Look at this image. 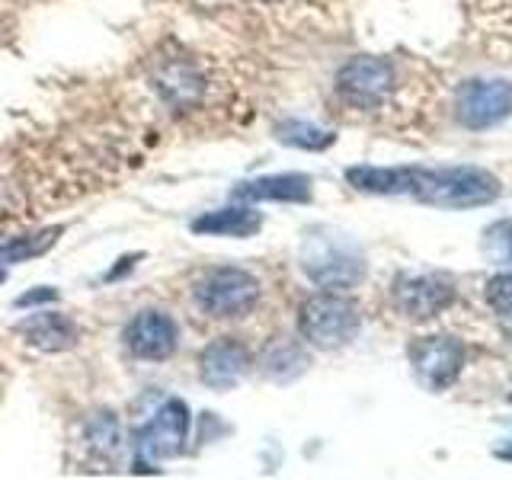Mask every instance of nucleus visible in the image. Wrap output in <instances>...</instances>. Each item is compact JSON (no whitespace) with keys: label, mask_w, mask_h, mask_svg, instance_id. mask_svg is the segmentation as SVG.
I'll list each match as a JSON object with an SVG mask.
<instances>
[{"label":"nucleus","mask_w":512,"mask_h":480,"mask_svg":"<svg viewBox=\"0 0 512 480\" xmlns=\"http://www.w3.org/2000/svg\"><path fill=\"white\" fill-rule=\"evenodd\" d=\"M394 196H413L436 208H480L500 196V180L480 167H394Z\"/></svg>","instance_id":"1"},{"label":"nucleus","mask_w":512,"mask_h":480,"mask_svg":"<svg viewBox=\"0 0 512 480\" xmlns=\"http://www.w3.org/2000/svg\"><path fill=\"white\" fill-rule=\"evenodd\" d=\"M298 263L304 276L327 292H343L365 279V253L359 240H352L340 228H327V224L304 231Z\"/></svg>","instance_id":"2"},{"label":"nucleus","mask_w":512,"mask_h":480,"mask_svg":"<svg viewBox=\"0 0 512 480\" xmlns=\"http://www.w3.org/2000/svg\"><path fill=\"white\" fill-rule=\"evenodd\" d=\"M298 330L301 340L314 346V349H343L352 343L362 330V311L359 304L336 295V292H317L301 304L298 311Z\"/></svg>","instance_id":"3"},{"label":"nucleus","mask_w":512,"mask_h":480,"mask_svg":"<svg viewBox=\"0 0 512 480\" xmlns=\"http://www.w3.org/2000/svg\"><path fill=\"white\" fill-rule=\"evenodd\" d=\"M260 282L253 272L240 266H218L208 269L205 276L192 288V298L202 308L205 317L215 320H237L247 317L260 304Z\"/></svg>","instance_id":"4"},{"label":"nucleus","mask_w":512,"mask_h":480,"mask_svg":"<svg viewBox=\"0 0 512 480\" xmlns=\"http://www.w3.org/2000/svg\"><path fill=\"white\" fill-rule=\"evenodd\" d=\"M397 90V68L388 58L378 55H359L349 58L336 71V93L340 100L356 109H378L394 96Z\"/></svg>","instance_id":"5"},{"label":"nucleus","mask_w":512,"mask_h":480,"mask_svg":"<svg viewBox=\"0 0 512 480\" xmlns=\"http://www.w3.org/2000/svg\"><path fill=\"white\" fill-rule=\"evenodd\" d=\"M189 407L183 400H167L151 423L138 432L135 442V471H154L157 461H167L183 452V442L189 436Z\"/></svg>","instance_id":"6"},{"label":"nucleus","mask_w":512,"mask_h":480,"mask_svg":"<svg viewBox=\"0 0 512 480\" xmlns=\"http://www.w3.org/2000/svg\"><path fill=\"white\" fill-rule=\"evenodd\" d=\"M407 359L413 368V378L426 391H445L452 388L464 365V346L452 336H420L407 349Z\"/></svg>","instance_id":"7"},{"label":"nucleus","mask_w":512,"mask_h":480,"mask_svg":"<svg viewBox=\"0 0 512 480\" xmlns=\"http://www.w3.org/2000/svg\"><path fill=\"white\" fill-rule=\"evenodd\" d=\"M509 112H512L509 80H468V84H461L455 96V116L471 132L500 125Z\"/></svg>","instance_id":"8"},{"label":"nucleus","mask_w":512,"mask_h":480,"mask_svg":"<svg viewBox=\"0 0 512 480\" xmlns=\"http://www.w3.org/2000/svg\"><path fill=\"white\" fill-rule=\"evenodd\" d=\"M394 311L407 320H432L455 301V285L436 272H416V276H397L391 288Z\"/></svg>","instance_id":"9"},{"label":"nucleus","mask_w":512,"mask_h":480,"mask_svg":"<svg viewBox=\"0 0 512 480\" xmlns=\"http://www.w3.org/2000/svg\"><path fill=\"white\" fill-rule=\"evenodd\" d=\"M125 346L135 359L167 362L180 346V327L164 311H138L125 327Z\"/></svg>","instance_id":"10"},{"label":"nucleus","mask_w":512,"mask_h":480,"mask_svg":"<svg viewBox=\"0 0 512 480\" xmlns=\"http://www.w3.org/2000/svg\"><path fill=\"white\" fill-rule=\"evenodd\" d=\"M253 365V352L247 343L234 340V336H218L199 352V378L205 388L212 391H231L237 388Z\"/></svg>","instance_id":"11"},{"label":"nucleus","mask_w":512,"mask_h":480,"mask_svg":"<svg viewBox=\"0 0 512 480\" xmlns=\"http://www.w3.org/2000/svg\"><path fill=\"white\" fill-rule=\"evenodd\" d=\"M13 330L23 336L32 349L42 352H64L77 343V327L64 314L55 311H36L23 320H16Z\"/></svg>","instance_id":"12"},{"label":"nucleus","mask_w":512,"mask_h":480,"mask_svg":"<svg viewBox=\"0 0 512 480\" xmlns=\"http://www.w3.org/2000/svg\"><path fill=\"white\" fill-rule=\"evenodd\" d=\"M237 202H311V176L304 173H276L256 176L234 189Z\"/></svg>","instance_id":"13"},{"label":"nucleus","mask_w":512,"mask_h":480,"mask_svg":"<svg viewBox=\"0 0 512 480\" xmlns=\"http://www.w3.org/2000/svg\"><path fill=\"white\" fill-rule=\"evenodd\" d=\"M260 228L263 215L250 205H228L218 212H205L189 224V231L202 237H253Z\"/></svg>","instance_id":"14"},{"label":"nucleus","mask_w":512,"mask_h":480,"mask_svg":"<svg viewBox=\"0 0 512 480\" xmlns=\"http://www.w3.org/2000/svg\"><path fill=\"white\" fill-rule=\"evenodd\" d=\"M308 349H304L298 340H288V336H279V340H272L266 349H263V356H260V368H263V375L269 381H295L298 375L308 372Z\"/></svg>","instance_id":"15"},{"label":"nucleus","mask_w":512,"mask_h":480,"mask_svg":"<svg viewBox=\"0 0 512 480\" xmlns=\"http://www.w3.org/2000/svg\"><path fill=\"white\" fill-rule=\"evenodd\" d=\"M154 87L160 90V96H164L167 103L173 106H192L202 100V77L196 74V68H189V64H160V68L154 71Z\"/></svg>","instance_id":"16"},{"label":"nucleus","mask_w":512,"mask_h":480,"mask_svg":"<svg viewBox=\"0 0 512 480\" xmlns=\"http://www.w3.org/2000/svg\"><path fill=\"white\" fill-rule=\"evenodd\" d=\"M276 138L288 148H301V151H324L336 141L333 132L320 128L314 122H304V119H285L276 125Z\"/></svg>","instance_id":"17"},{"label":"nucleus","mask_w":512,"mask_h":480,"mask_svg":"<svg viewBox=\"0 0 512 480\" xmlns=\"http://www.w3.org/2000/svg\"><path fill=\"white\" fill-rule=\"evenodd\" d=\"M58 234H61V228H48V231H39V234H29V237L7 240V244H0V266L36 260V256L48 253L58 244Z\"/></svg>","instance_id":"18"},{"label":"nucleus","mask_w":512,"mask_h":480,"mask_svg":"<svg viewBox=\"0 0 512 480\" xmlns=\"http://www.w3.org/2000/svg\"><path fill=\"white\" fill-rule=\"evenodd\" d=\"M87 442L93 452H100V455H112V452H119V445H122V426L119 420L112 413H96L93 420L87 423Z\"/></svg>","instance_id":"19"},{"label":"nucleus","mask_w":512,"mask_h":480,"mask_svg":"<svg viewBox=\"0 0 512 480\" xmlns=\"http://www.w3.org/2000/svg\"><path fill=\"white\" fill-rule=\"evenodd\" d=\"M484 253L496 266H512V221H496L484 231Z\"/></svg>","instance_id":"20"},{"label":"nucleus","mask_w":512,"mask_h":480,"mask_svg":"<svg viewBox=\"0 0 512 480\" xmlns=\"http://www.w3.org/2000/svg\"><path fill=\"white\" fill-rule=\"evenodd\" d=\"M484 298L496 314H512V269L500 272L484 285Z\"/></svg>","instance_id":"21"},{"label":"nucleus","mask_w":512,"mask_h":480,"mask_svg":"<svg viewBox=\"0 0 512 480\" xmlns=\"http://www.w3.org/2000/svg\"><path fill=\"white\" fill-rule=\"evenodd\" d=\"M55 298H58V292H55V288H39V292H29V295H23L20 301H16V308H29V304L55 301Z\"/></svg>","instance_id":"22"},{"label":"nucleus","mask_w":512,"mask_h":480,"mask_svg":"<svg viewBox=\"0 0 512 480\" xmlns=\"http://www.w3.org/2000/svg\"><path fill=\"white\" fill-rule=\"evenodd\" d=\"M4 279H7V269H4V266H0V282H4Z\"/></svg>","instance_id":"23"}]
</instances>
